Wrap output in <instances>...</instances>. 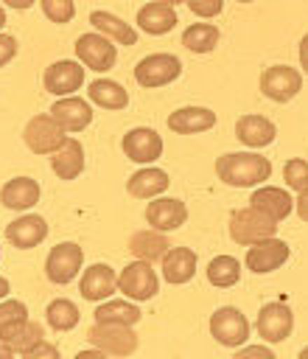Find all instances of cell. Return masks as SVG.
<instances>
[{
    "label": "cell",
    "instance_id": "obj_1",
    "mask_svg": "<svg viewBox=\"0 0 308 359\" xmlns=\"http://www.w3.org/2000/svg\"><path fill=\"white\" fill-rule=\"evenodd\" d=\"M216 174L230 188H258L272 177V163L258 151H227L216 160Z\"/></svg>",
    "mask_w": 308,
    "mask_h": 359
},
{
    "label": "cell",
    "instance_id": "obj_2",
    "mask_svg": "<svg viewBox=\"0 0 308 359\" xmlns=\"http://www.w3.org/2000/svg\"><path fill=\"white\" fill-rule=\"evenodd\" d=\"M272 236H277V222L269 219L266 213L255 210L252 205L232 210V216H230V238L235 244L249 247V244H258V241L272 238Z\"/></svg>",
    "mask_w": 308,
    "mask_h": 359
},
{
    "label": "cell",
    "instance_id": "obj_3",
    "mask_svg": "<svg viewBox=\"0 0 308 359\" xmlns=\"http://www.w3.org/2000/svg\"><path fill=\"white\" fill-rule=\"evenodd\" d=\"M90 345L104 351L112 359L132 356L140 345V337L134 334V325H112V323H95L87 334Z\"/></svg>",
    "mask_w": 308,
    "mask_h": 359
},
{
    "label": "cell",
    "instance_id": "obj_4",
    "mask_svg": "<svg viewBox=\"0 0 308 359\" xmlns=\"http://www.w3.org/2000/svg\"><path fill=\"white\" fill-rule=\"evenodd\" d=\"M118 292H123L134 303L151 300L160 292V275L154 272V266L148 261H137L134 258L118 272Z\"/></svg>",
    "mask_w": 308,
    "mask_h": 359
},
{
    "label": "cell",
    "instance_id": "obj_5",
    "mask_svg": "<svg viewBox=\"0 0 308 359\" xmlns=\"http://www.w3.org/2000/svg\"><path fill=\"white\" fill-rule=\"evenodd\" d=\"M249 320L235 306H221L210 314V337L224 348H241L249 339Z\"/></svg>",
    "mask_w": 308,
    "mask_h": 359
},
{
    "label": "cell",
    "instance_id": "obj_6",
    "mask_svg": "<svg viewBox=\"0 0 308 359\" xmlns=\"http://www.w3.org/2000/svg\"><path fill=\"white\" fill-rule=\"evenodd\" d=\"M179 76H182V62L174 53H151L134 65V81L148 90L165 87V84L176 81Z\"/></svg>",
    "mask_w": 308,
    "mask_h": 359
},
{
    "label": "cell",
    "instance_id": "obj_7",
    "mask_svg": "<svg viewBox=\"0 0 308 359\" xmlns=\"http://www.w3.org/2000/svg\"><path fill=\"white\" fill-rule=\"evenodd\" d=\"M76 59L87 67V70H95V73H106L115 62H118V45L98 34V31H90V34H81L76 39Z\"/></svg>",
    "mask_w": 308,
    "mask_h": 359
},
{
    "label": "cell",
    "instance_id": "obj_8",
    "mask_svg": "<svg viewBox=\"0 0 308 359\" xmlns=\"http://www.w3.org/2000/svg\"><path fill=\"white\" fill-rule=\"evenodd\" d=\"M81 266H84L81 247L73 244V241H62V244L50 247V252L45 258V278L50 283H56V286H64L76 275H81Z\"/></svg>",
    "mask_w": 308,
    "mask_h": 359
},
{
    "label": "cell",
    "instance_id": "obj_9",
    "mask_svg": "<svg viewBox=\"0 0 308 359\" xmlns=\"http://www.w3.org/2000/svg\"><path fill=\"white\" fill-rule=\"evenodd\" d=\"M255 331H258V337L266 345H277V342L291 337V331H294V311L286 303H280V300L263 303L260 311H258V320H255Z\"/></svg>",
    "mask_w": 308,
    "mask_h": 359
},
{
    "label": "cell",
    "instance_id": "obj_10",
    "mask_svg": "<svg viewBox=\"0 0 308 359\" xmlns=\"http://www.w3.org/2000/svg\"><path fill=\"white\" fill-rule=\"evenodd\" d=\"M22 140H25V146H28L34 154H53V151H59V149L64 146L67 132H64V129L50 118V112H48V115H34V118L25 123Z\"/></svg>",
    "mask_w": 308,
    "mask_h": 359
},
{
    "label": "cell",
    "instance_id": "obj_11",
    "mask_svg": "<svg viewBox=\"0 0 308 359\" xmlns=\"http://www.w3.org/2000/svg\"><path fill=\"white\" fill-rule=\"evenodd\" d=\"M302 90V76L297 67L291 65H272L260 73V93L269 98V101H277V104H286L291 101L297 93Z\"/></svg>",
    "mask_w": 308,
    "mask_h": 359
},
{
    "label": "cell",
    "instance_id": "obj_12",
    "mask_svg": "<svg viewBox=\"0 0 308 359\" xmlns=\"http://www.w3.org/2000/svg\"><path fill=\"white\" fill-rule=\"evenodd\" d=\"M288 255H291V247H288L283 238L272 236V238H263V241H258V244H249L244 261H246V269H249V272H255V275H269V272L280 269V266L288 261Z\"/></svg>",
    "mask_w": 308,
    "mask_h": 359
},
{
    "label": "cell",
    "instance_id": "obj_13",
    "mask_svg": "<svg viewBox=\"0 0 308 359\" xmlns=\"http://www.w3.org/2000/svg\"><path fill=\"white\" fill-rule=\"evenodd\" d=\"M42 84L50 95H76V90H81L84 84V65L78 59H59L53 65L45 67Z\"/></svg>",
    "mask_w": 308,
    "mask_h": 359
},
{
    "label": "cell",
    "instance_id": "obj_14",
    "mask_svg": "<svg viewBox=\"0 0 308 359\" xmlns=\"http://www.w3.org/2000/svg\"><path fill=\"white\" fill-rule=\"evenodd\" d=\"M120 149L123 154L132 160V163H140V165H148L154 163L160 154H162V137L157 129L151 126H134L123 135L120 140Z\"/></svg>",
    "mask_w": 308,
    "mask_h": 359
},
{
    "label": "cell",
    "instance_id": "obj_15",
    "mask_svg": "<svg viewBox=\"0 0 308 359\" xmlns=\"http://www.w3.org/2000/svg\"><path fill=\"white\" fill-rule=\"evenodd\" d=\"M146 222L160 233L179 230L188 222V205L176 196H154L146 205Z\"/></svg>",
    "mask_w": 308,
    "mask_h": 359
},
{
    "label": "cell",
    "instance_id": "obj_16",
    "mask_svg": "<svg viewBox=\"0 0 308 359\" xmlns=\"http://www.w3.org/2000/svg\"><path fill=\"white\" fill-rule=\"evenodd\" d=\"M115 292H118V272L109 264H90L87 269H81L78 294L84 300L101 303V300H109Z\"/></svg>",
    "mask_w": 308,
    "mask_h": 359
},
{
    "label": "cell",
    "instance_id": "obj_17",
    "mask_svg": "<svg viewBox=\"0 0 308 359\" xmlns=\"http://www.w3.org/2000/svg\"><path fill=\"white\" fill-rule=\"evenodd\" d=\"M50 118L64 129V132H81L92 123V107L87 104V98L78 95H62L53 101L50 107Z\"/></svg>",
    "mask_w": 308,
    "mask_h": 359
},
{
    "label": "cell",
    "instance_id": "obj_18",
    "mask_svg": "<svg viewBox=\"0 0 308 359\" xmlns=\"http://www.w3.org/2000/svg\"><path fill=\"white\" fill-rule=\"evenodd\" d=\"M249 205L280 224L294 210V196L286 188H277V185H258L249 196Z\"/></svg>",
    "mask_w": 308,
    "mask_h": 359
},
{
    "label": "cell",
    "instance_id": "obj_19",
    "mask_svg": "<svg viewBox=\"0 0 308 359\" xmlns=\"http://www.w3.org/2000/svg\"><path fill=\"white\" fill-rule=\"evenodd\" d=\"M6 238L17 247V250H34L36 244H42L48 238V222L39 213H25L17 216L14 222L6 224Z\"/></svg>",
    "mask_w": 308,
    "mask_h": 359
},
{
    "label": "cell",
    "instance_id": "obj_20",
    "mask_svg": "<svg viewBox=\"0 0 308 359\" xmlns=\"http://www.w3.org/2000/svg\"><path fill=\"white\" fill-rule=\"evenodd\" d=\"M235 137L249 146V149H263L269 143H274L277 137V126L266 118V115H258V112H249V115H241L235 121Z\"/></svg>",
    "mask_w": 308,
    "mask_h": 359
},
{
    "label": "cell",
    "instance_id": "obj_21",
    "mask_svg": "<svg viewBox=\"0 0 308 359\" xmlns=\"http://www.w3.org/2000/svg\"><path fill=\"white\" fill-rule=\"evenodd\" d=\"M42 196V188L34 177H14L0 188V205L8 210H31Z\"/></svg>",
    "mask_w": 308,
    "mask_h": 359
},
{
    "label": "cell",
    "instance_id": "obj_22",
    "mask_svg": "<svg viewBox=\"0 0 308 359\" xmlns=\"http://www.w3.org/2000/svg\"><path fill=\"white\" fill-rule=\"evenodd\" d=\"M134 22H137L140 31H146V34H151V36H162V34H168L179 20H176V8H174V6H168V3H162V0H151V3L140 6Z\"/></svg>",
    "mask_w": 308,
    "mask_h": 359
},
{
    "label": "cell",
    "instance_id": "obj_23",
    "mask_svg": "<svg viewBox=\"0 0 308 359\" xmlns=\"http://www.w3.org/2000/svg\"><path fill=\"white\" fill-rule=\"evenodd\" d=\"M216 126V112L207 107H179L168 115V129L176 135H199Z\"/></svg>",
    "mask_w": 308,
    "mask_h": 359
},
{
    "label": "cell",
    "instance_id": "obj_24",
    "mask_svg": "<svg viewBox=\"0 0 308 359\" xmlns=\"http://www.w3.org/2000/svg\"><path fill=\"white\" fill-rule=\"evenodd\" d=\"M160 264H162V278H165L168 283H174V286H182V283L193 280L199 258H196V252H193L190 247H171V250L162 255Z\"/></svg>",
    "mask_w": 308,
    "mask_h": 359
},
{
    "label": "cell",
    "instance_id": "obj_25",
    "mask_svg": "<svg viewBox=\"0 0 308 359\" xmlns=\"http://www.w3.org/2000/svg\"><path fill=\"white\" fill-rule=\"evenodd\" d=\"M84 165H87V160H84V146H81L76 137H67L64 146L50 154V168H53V174H56L59 180H64V182L81 177Z\"/></svg>",
    "mask_w": 308,
    "mask_h": 359
},
{
    "label": "cell",
    "instance_id": "obj_26",
    "mask_svg": "<svg viewBox=\"0 0 308 359\" xmlns=\"http://www.w3.org/2000/svg\"><path fill=\"white\" fill-rule=\"evenodd\" d=\"M171 185L168 174L162 168H154V165H146L140 171H134L126 182V191L134 196V199H154L160 194H165Z\"/></svg>",
    "mask_w": 308,
    "mask_h": 359
},
{
    "label": "cell",
    "instance_id": "obj_27",
    "mask_svg": "<svg viewBox=\"0 0 308 359\" xmlns=\"http://www.w3.org/2000/svg\"><path fill=\"white\" fill-rule=\"evenodd\" d=\"M129 250H132V255H134L137 261L154 264V261H162V255L171 250V241L165 238V233H160V230H154V227H146V230L132 233Z\"/></svg>",
    "mask_w": 308,
    "mask_h": 359
},
{
    "label": "cell",
    "instance_id": "obj_28",
    "mask_svg": "<svg viewBox=\"0 0 308 359\" xmlns=\"http://www.w3.org/2000/svg\"><path fill=\"white\" fill-rule=\"evenodd\" d=\"M90 25L98 34L109 36L112 42H118V45H137V31L132 28V22L120 20L118 14H109V11L95 8V11H90Z\"/></svg>",
    "mask_w": 308,
    "mask_h": 359
},
{
    "label": "cell",
    "instance_id": "obj_29",
    "mask_svg": "<svg viewBox=\"0 0 308 359\" xmlns=\"http://www.w3.org/2000/svg\"><path fill=\"white\" fill-rule=\"evenodd\" d=\"M92 317H95V323H112V325H137L140 323V317H143V311L137 309V303L134 300H101L98 306H95V311H92Z\"/></svg>",
    "mask_w": 308,
    "mask_h": 359
},
{
    "label": "cell",
    "instance_id": "obj_30",
    "mask_svg": "<svg viewBox=\"0 0 308 359\" xmlns=\"http://www.w3.org/2000/svg\"><path fill=\"white\" fill-rule=\"evenodd\" d=\"M87 98H90L95 107L109 109V112L129 107V93L123 90V84H118V81H112V79H95V81H90Z\"/></svg>",
    "mask_w": 308,
    "mask_h": 359
},
{
    "label": "cell",
    "instance_id": "obj_31",
    "mask_svg": "<svg viewBox=\"0 0 308 359\" xmlns=\"http://www.w3.org/2000/svg\"><path fill=\"white\" fill-rule=\"evenodd\" d=\"M45 337V331H42V323H36V320H22L20 325H14V328H8L6 331V337H3V342L14 351V353H28L31 348H36L39 342H45L42 339Z\"/></svg>",
    "mask_w": 308,
    "mask_h": 359
},
{
    "label": "cell",
    "instance_id": "obj_32",
    "mask_svg": "<svg viewBox=\"0 0 308 359\" xmlns=\"http://www.w3.org/2000/svg\"><path fill=\"white\" fill-rule=\"evenodd\" d=\"M221 39V28L213 22H193L182 31V45L190 53H210Z\"/></svg>",
    "mask_w": 308,
    "mask_h": 359
},
{
    "label": "cell",
    "instance_id": "obj_33",
    "mask_svg": "<svg viewBox=\"0 0 308 359\" xmlns=\"http://www.w3.org/2000/svg\"><path fill=\"white\" fill-rule=\"evenodd\" d=\"M78 320H81V311H78V306H76L73 300H67V297H56V300H50L48 309H45V323H48L53 331H73V328L78 325Z\"/></svg>",
    "mask_w": 308,
    "mask_h": 359
},
{
    "label": "cell",
    "instance_id": "obj_34",
    "mask_svg": "<svg viewBox=\"0 0 308 359\" xmlns=\"http://www.w3.org/2000/svg\"><path fill=\"white\" fill-rule=\"evenodd\" d=\"M207 280L218 289H230L241 280V261L232 258V255H216L210 264H207Z\"/></svg>",
    "mask_w": 308,
    "mask_h": 359
},
{
    "label": "cell",
    "instance_id": "obj_35",
    "mask_svg": "<svg viewBox=\"0 0 308 359\" xmlns=\"http://www.w3.org/2000/svg\"><path fill=\"white\" fill-rule=\"evenodd\" d=\"M22 320H28V306L22 300H11V297L0 300V342H3L6 331L20 325Z\"/></svg>",
    "mask_w": 308,
    "mask_h": 359
},
{
    "label": "cell",
    "instance_id": "obj_36",
    "mask_svg": "<svg viewBox=\"0 0 308 359\" xmlns=\"http://www.w3.org/2000/svg\"><path fill=\"white\" fill-rule=\"evenodd\" d=\"M283 180L288 185V191H305L308 188V160L302 157H291L286 165H283Z\"/></svg>",
    "mask_w": 308,
    "mask_h": 359
},
{
    "label": "cell",
    "instance_id": "obj_37",
    "mask_svg": "<svg viewBox=\"0 0 308 359\" xmlns=\"http://www.w3.org/2000/svg\"><path fill=\"white\" fill-rule=\"evenodd\" d=\"M42 3V14L50 20V22H70L76 17V3L73 0H39Z\"/></svg>",
    "mask_w": 308,
    "mask_h": 359
},
{
    "label": "cell",
    "instance_id": "obj_38",
    "mask_svg": "<svg viewBox=\"0 0 308 359\" xmlns=\"http://www.w3.org/2000/svg\"><path fill=\"white\" fill-rule=\"evenodd\" d=\"M185 3L202 20H213V17H218L224 11V0H185Z\"/></svg>",
    "mask_w": 308,
    "mask_h": 359
},
{
    "label": "cell",
    "instance_id": "obj_39",
    "mask_svg": "<svg viewBox=\"0 0 308 359\" xmlns=\"http://www.w3.org/2000/svg\"><path fill=\"white\" fill-rule=\"evenodd\" d=\"M232 359H277V356H274V351L263 342V345H241Z\"/></svg>",
    "mask_w": 308,
    "mask_h": 359
},
{
    "label": "cell",
    "instance_id": "obj_40",
    "mask_svg": "<svg viewBox=\"0 0 308 359\" xmlns=\"http://www.w3.org/2000/svg\"><path fill=\"white\" fill-rule=\"evenodd\" d=\"M17 39L11 34H0V67H6L14 56H17Z\"/></svg>",
    "mask_w": 308,
    "mask_h": 359
},
{
    "label": "cell",
    "instance_id": "obj_41",
    "mask_svg": "<svg viewBox=\"0 0 308 359\" xmlns=\"http://www.w3.org/2000/svg\"><path fill=\"white\" fill-rule=\"evenodd\" d=\"M22 359H62L59 348L50 345V342H39L36 348H31L28 353H22Z\"/></svg>",
    "mask_w": 308,
    "mask_h": 359
},
{
    "label": "cell",
    "instance_id": "obj_42",
    "mask_svg": "<svg viewBox=\"0 0 308 359\" xmlns=\"http://www.w3.org/2000/svg\"><path fill=\"white\" fill-rule=\"evenodd\" d=\"M294 210H297V216H300L302 222H308V188L297 194V199H294Z\"/></svg>",
    "mask_w": 308,
    "mask_h": 359
},
{
    "label": "cell",
    "instance_id": "obj_43",
    "mask_svg": "<svg viewBox=\"0 0 308 359\" xmlns=\"http://www.w3.org/2000/svg\"><path fill=\"white\" fill-rule=\"evenodd\" d=\"M73 359H112V356H106V353L98 351V348H84V351H78Z\"/></svg>",
    "mask_w": 308,
    "mask_h": 359
},
{
    "label": "cell",
    "instance_id": "obj_44",
    "mask_svg": "<svg viewBox=\"0 0 308 359\" xmlns=\"http://www.w3.org/2000/svg\"><path fill=\"white\" fill-rule=\"evenodd\" d=\"M300 67L308 73V34L300 39Z\"/></svg>",
    "mask_w": 308,
    "mask_h": 359
},
{
    "label": "cell",
    "instance_id": "obj_45",
    "mask_svg": "<svg viewBox=\"0 0 308 359\" xmlns=\"http://www.w3.org/2000/svg\"><path fill=\"white\" fill-rule=\"evenodd\" d=\"M0 3H6V6H11V8H17V11H25V8H31L36 0H0Z\"/></svg>",
    "mask_w": 308,
    "mask_h": 359
},
{
    "label": "cell",
    "instance_id": "obj_46",
    "mask_svg": "<svg viewBox=\"0 0 308 359\" xmlns=\"http://www.w3.org/2000/svg\"><path fill=\"white\" fill-rule=\"evenodd\" d=\"M8 292H11V283H8V278H3V275H0V300H6V297H8Z\"/></svg>",
    "mask_w": 308,
    "mask_h": 359
},
{
    "label": "cell",
    "instance_id": "obj_47",
    "mask_svg": "<svg viewBox=\"0 0 308 359\" xmlns=\"http://www.w3.org/2000/svg\"><path fill=\"white\" fill-rule=\"evenodd\" d=\"M0 359H14V351L6 342H0Z\"/></svg>",
    "mask_w": 308,
    "mask_h": 359
},
{
    "label": "cell",
    "instance_id": "obj_48",
    "mask_svg": "<svg viewBox=\"0 0 308 359\" xmlns=\"http://www.w3.org/2000/svg\"><path fill=\"white\" fill-rule=\"evenodd\" d=\"M6 22H8V20H6V8H3V6H0V28H3V25H6Z\"/></svg>",
    "mask_w": 308,
    "mask_h": 359
},
{
    "label": "cell",
    "instance_id": "obj_49",
    "mask_svg": "<svg viewBox=\"0 0 308 359\" xmlns=\"http://www.w3.org/2000/svg\"><path fill=\"white\" fill-rule=\"evenodd\" d=\"M297 359H308V345H305V348L300 351V356H297Z\"/></svg>",
    "mask_w": 308,
    "mask_h": 359
},
{
    "label": "cell",
    "instance_id": "obj_50",
    "mask_svg": "<svg viewBox=\"0 0 308 359\" xmlns=\"http://www.w3.org/2000/svg\"><path fill=\"white\" fill-rule=\"evenodd\" d=\"M162 3H168V6H174V8H176V6H179V3H185V0H162Z\"/></svg>",
    "mask_w": 308,
    "mask_h": 359
},
{
    "label": "cell",
    "instance_id": "obj_51",
    "mask_svg": "<svg viewBox=\"0 0 308 359\" xmlns=\"http://www.w3.org/2000/svg\"><path fill=\"white\" fill-rule=\"evenodd\" d=\"M238 3H255V0H238Z\"/></svg>",
    "mask_w": 308,
    "mask_h": 359
}]
</instances>
